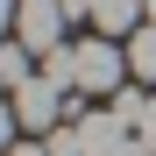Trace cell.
<instances>
[{"label": "cell", "mask_w": 156, "mask_h": 156, "mask_svg": "<svg viewBox=\"0 0 156 156\" xmlns=\"http://www.w3.org/2000/svg\"><path fill=\"white\" fill-rule=\"evenodd\" d=\"M135 135H142V149L156 156V92H149V107H142V121H135Z\"/></svg>", "instance_id": "obj_9"}, {"label": "cell", "mask_w": 156, "mask_h": 156, "mask_svg": "<svg viewBox=\"0 0 156 156\" xmlns=\"http://www.w3.org/2000/svg\"><path fill=\"white\" fill-rule=\"evenodd\" d=\"M57 7H64L71 21H92V0H57Z\"/></svg>", "instance_id": "obj_10"}, {"label": "cell", "mask_w": 156, "mask_h": 156, "mask_svg": "<svg viewBox=\"0 0 156 156\" xmlns=\"http://www.w3.org/2000/svg\"><path fill=\"white\" fill-rule=\"evenodd\" d=\"M149 21H156V0H149Z\"/></svg>", "instance_id": "obj_12"}, {"label": "cell", "mask_w": 156, "mask_h": 156, "mask_svg": "<svg viewBox=\"0 0 156 156\" xmlns=\"http://www.w3.org/2000/svg\"><path fill=\"white\" fill-rule=\"evenodd\" d=\"M43 142H50V156H85V142H78V128H50Z\"/></svg>", "instance_id": "obj_8"}, {"label": "cell", "mask_w": 156, "mask_h": 156, "mask_svg": "<svg viewBox=\"0 0 156 156\" xmlns=\"http://www.w3.org/2000/svg\"><path fill=\"white\" fill-rule=\"evenodd\" d=\"M7 156H50V142H14Z\"/></svg>", "instance_id": "obj_11"}, {"label": "cell", "mask_w": 156, "mask_h": 156, "mask_svg": "<svg viewBox=\"0 0 156 156\" xmlns=\"http://www.w3.org/2000/svg\"><path fill=\"white\" fill-rule=\"evenodd\" d=\"M149 21V0H92V29L99 36H135Z\"/></svg>", "instance_id": "obj_5"}, {"label": "cell", "mask_w": 156, "mask_h": 156, "mask_svg": "<svg viewBox=\"0 0 156 156\" xmlns=\"http://www.w3.org/2000/svg\"><path fill=\"white\" fill-rule=\"evenodd\" d=\"M64 21H71V14L57 7V0H21V7H14V36L29 43L36 57H50V50H64V43H57Z\"/></svg>", "instance_id": "obj_4"}, {"label": "cell", "mask_w": 156, "mask_h": 156, "mask_svg": "<svg viewBox=\"0 0 156 156\" xmlns=\"http://www.w3.org/2000/svg\"><path fill=\"white\" fill-rule=\"evenodd\" d=\"M128 78L135 85H156V21H142L128 36Z\"/></svg>", "instance_id": "obj_6"}, {"label": "cell", "mask_w": 156, "mask_h": 156, "mask_svg": "<svg viewBox=\"0 0 156 156\" xmlns=\"http://www.w3.org/2000/svg\"><path fill=\"white\" fill-rule=\"evenodd\" d=\"M71 57H78V92H107L114 99L128 85V50H114V36H85Z\"/></svg>", "instance_id": "obj_2"}, {"label": "cell", "mask_w": 156, "mask_h": 156, "mask_svg": "<svg viewBox=\"0 0 156 156\" xmlns=\"http://www.w3.org/2000/svg\"><path fill=\"white\" fill-rule=\"evenodd\" d=\"M29 57H36V50L21 43V36H14L7 50H0V71H7V85H29V78H36V71H29Z\"/></svg>", "instance_id": "obj_7"}, {"label": "cell", "mask_w": 156, "mask_h": 156, "mask_svg": "<svg viewBox=\"0 0 156 156\" xmlns=\"http://www.w3.org/2000/svg\"><path fill=\"white\" fill-rule=\"evenodd\" d=\"M57 114H64V85H57L50 71H36L29 85H14V128L50 135V128H57Z\"/></svg>", "instance_id": "obj_3"}, {"label": "cell", "mask_w": 156, "mask_h": 156, "mask_svg": "<svg viewBox=\"0 0 156 156\" xmlns=\"http://www.w3.org/2000/svg\"><path fill=\"white\" fill-rule=\"evenodd\" d=\"M71 128H78V142H85V156H149V149H142V135H135L114 107H99V114L71 107Z\"/></svg>", "instance_id": "obj_1"}]
</instances>
